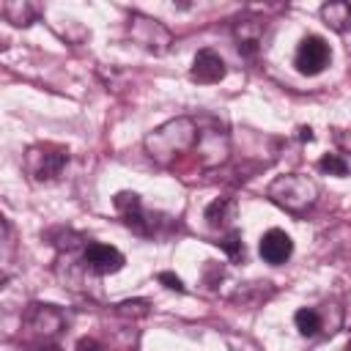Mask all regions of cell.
<instances>
[{"mask_svg": "<svg viewBox=\"0 0 351 351\" xmlns=\"http://www.w3.org/2000/svg\"><path fill=\"white\" fill-rule=\"evenodd\" d=\"M195 143H197V118L189 115L170 118L143 137V148L148 159L159 167H173L186 151H195Z\"/></svg>", "mask_w": 351, "mask_h": 351, "instance_id": "6da1fadb", "label": "cell"}, {"mask_svg": "<svg viewBox=\"0 0 351 351\" xmlns=\"http://www.w3.org/2000/svg\"><path fill=\"white\" fill-rule=\"evenodd\" d=\"M269 200L280 208H285L288 214H307L315 200H318V184L310 178V176H302V173H285V176H277L269 189H266Z\"/></svg>", "mask_w": 351, "mask_h": 351, "instance_id": "7a4b0ae2", "label": "cell"}, {"mask_svg": "<svg viewBox=\"0 0 351 351\" xmlns=\"http://www.w3.org/2000/svg\"><path fill=\"white\" fill-rule=\"evenodd\" d=\"M195 154H197L200 167H206V170L222 167L230 159V134H228V129L214 118H197Z\"/></svg>", "mask_w": 351, "mask_h": 351, "instance_id": "3957f363", "label": "cell"}, {"mask_svg": "<svg viewBox=\"0 0 351 351\" xmlns=\"http://www.w3.org/2000/svg\"><path fill=\"white\" fill-rule=\"evenodd\" d=\"M126 36L132 38V44H137L140 49L151 52V55H165L173 44V33L165 22L148 16V14H140L134 11L126 22Z\"/></svg>", "mask_w": 351, "mask_h": 351, "instance_id": "277c9868", "label": "cell"}, {"mask_svg": "<svg viewBox=\"0 0 351 351\" xmlns=\"http://www.w3.org/2000/svg\"><path fill=\"white\" fill-rule=\"evenodd\" d=\"M69 165V151L52 143L30 145L25 154V170L33 181H55Z\"/></svg>", "mask_w": 351, "mask_h": 351, "instance_id": "5b68a950", "label": "cell"}, {"mask_svg": "<svg viewBox=\"0 0 351 351\" xmlns=\"http://www.w3.org/2000/svg\"><path fill=\"white\" fill-rule=\"evenodd\" d=\"M332 60V52H329V44L321 38V36H304L296 47V55H293V66L299 74H307V77H315L321 74Z\"/></svg>", "mask_w": 351, "mask_h": 351, "instance_id": "8992f818", "label": "cell"}, {"mask_svg": "<svg viewBox=\"0 0 351 351\" xmlns=\"http://www.w3.org/2000/svg\"><path fill=\"white\" fill-rule=\"evenodd\" d=\"M22 324L30 329V335L36 337H44V340H52L63 326H66V318L63 313L55 307V304H30L22 315Z\"/></svg>", "mask_w": 351, "mask_h": 351, "instance_id": "52a82bcc", "label": "cell"}, {"mask_svg": "<svg viewBox=\"0 0 351 351\" xmlns=\"http://www.w3.org/2000/svg\"><path fill=\"white\" fill-rule=\"evenodd\" d=\"M82 261L93 274H115L126 263V258L118 247H110V244H101V241H88L85 250H82Z\"/></svg>", "mask_w": 351, "mask_h": 351, "instance_id": "ba28073f", "label": "cell"}, {"mask_svg": "<svg viewBox=\"0 0 351 351\" xmlns=\"http://www.w3.org/2000/svg\"><path fill=\"white\" fill-rule=\"evenodd\" d=\"M112 206L121 214V219H123L126 228H132L140 236H148L151 233V222H148V214L143 211L140 195H134V192H118L115 200H112Z\"/></svg>", "mask_w": 351, "mask_h": 351, "instance_id": "9c48e42d", "label": "cell"}, {"mask_svg": "<svg viewBox=\"0 0 351 351\" xmlns=\"http://www.w3.org/2000/svg\"><path fill=\"white\" fill-rule=\"evenodd\" d=\"M225 74H228L225 60L214 49H200L192 60V69H189V77L195 82H203V85H214V82L225 80Z\"/></svg>", "mask_w": 351, "mask_h": 351, "instance_id": "30bf717a", "label": "cell"}, {"mask_svg": "<svg viewBox=\"0 0 351 351\" xmlns=\"http://www.w3.org/2000/svg\"><path fill=\"white\" fill-rule=\"evenodd\" d=\"M258 252H261V258H263L266 263L280 266V263H285V261L291 258V252H293V241H291V236H288L285 230L271 228V230H266V233L261 236Z\"/></svg>", "mask_w": 351, "mask_h": 351, "instance_id": "8fae6325", "label": "cell"}, {"mask_svg": "<svg viewBox=\"0 0 351 351\" xmlns=\"http://www.w3.org/2000/svg\"><path fill=\"white\" fill-rule=\"evenodd\" d=\"M233 33H236V41H239V52L252 58V55L258 52V44H261L263 33H266V22L247 16V19H239V22H236Z\"/></svg>", "mask_w": 351, "mask_h": 351, "instance_id": "7c38bea8", "label": "cell"}, {"mask_svg": "<svg viewBox=\"0 0 351 351\" xmlns=\"http://www.w3.org/2000/svg\"><path fill=\"white\" fill-rule=\"evenodd\" d=\"M321 19L326 22V27H332L335 33H346L351 27V3L346 0H332L321 5Z\"/></svg>", "mask_w": 351, "mask_h": 351, "instance_id": "4fadbf2b", "label": "cell"}, {"mask_svg": "<svg viewBox=\"0 0 351 351\" xmlns=\"http://www.w3.org/2000/svg\"><path fill=\"white\" fill-rule=\"evenodd\" d=\"M236 219V200L233 197H217L206 206V222L211 228H228Z\"/></svg>", "mask_w": 351, "mask_h": 351, "instance_id": "5bb4252c", "label": "cell"}, {"mask_svg": "<svg viewBox=\"0 0 351 351\" xmlns=\"http://www.w3.org/2000/svg\"><path fill=\"white\" fill-rule=\"evenodd\" d=\"M0 11H3V16H5L11 25H16V27H27V25L36 22V16H38L36 5L27 3V0H5V3L0 5Z\"/></svg>", "mask_w": 351, "mask_h": 351, "instance_id": "9a60e30c", "label": "cell"}, {"mask_svg": "<svg viewBox=\"0 0 351 351\" xmlns=\"http://www.w3.org/2000/svg\"><path fill=\"white\" fill-rule=\"evenodd\" d=\"M293 324H296L299 335H304V337H315V335L321 332V313L313 310V307H302V310L293 313Z\"/></svg>", "mask_w": 351, "mask_h": 351, "instance_id": "2e32d148", "label": "cell"}, {"mask_svg": "<svg viewBox=\"0 0 351 351\" xmlns=\"http://www.w3.org/2000/svg\"><path fill=\"white\" fill-rule=\"evenodd\" d=\"M219 247L225 250V255H228L233 263H241V261H244V241H241V233H239V230H228L225 239L219 241Z\"/></svg>", "mask_w": 351, "mask_h": 351, "instance_id": "e0dca14e", "label": "cell"}, {"mask_svg": "<svg viewBox=\"0 0 351 351\" xmlns=\"http://www.w3.org/2000/svg\"><path fill=\"white\" fill-rule=\"evenodd\" d=\"M318 170L343 178V176H348V162H346L340 154H324V156L318 159Z\"/></svg>", "mask_w": 351, "mask_h": 351, "instance_id": "ac0fdd59", "label": "cell"}, {"mask_svg": "<svg viewBox=\"0 0 351 351\" xmlns=\"http://www.w3.org/2000/svg\"><path fill=\"white\" fill-rule=\"evenodd\" d=\"M118 313H123V315H148V302H143V299L121 302L118 304Z\"/></svg>", "mask_w": 351, "mask_h": 351, "instance_id": "d6986e66", "label": "cell"}, {"mask_svg": "<svg viewBox=\"0 0 351 351\" xmlns=\"http://www.w3.org/2000/svg\"><path fill=\"white\" fill-rule=\"evenodd\" d=\"M159 282H162L165 288H170V291L184 293V282H181V277H176L173 271H162V274H159Z\"/></svg>", "mask_w": 351, "mask_h": 351, "instance_id": "ffe728a7", "label": "cell"}, {"mask_svg": "<svg viewBox=\"0 0 351 351\" xmlns=\"http://www.w3.org/2000/svg\"><path fill=\"white\" fill-rule=\"evenodd\" d=\"M335 143L343 154H351V129H335Z\"/></svg>", "mask_w": 351, "mask_h": 351, "instance_id": "44dd1931", "label": "cell"}, {"mask_svg": "<svg viewBox=\"0 0 351 351\" xmlns=\"http://www.w3.org/2000/svg\"><path fill=\"white\" fill-rule=\"evenodd\" d=\"M74 351H101V346L93 337H82V340H77V348Z\"/></svg>", "mask_w": 351, "mask_h": 351, "instance_id": "7402d4cb", "label": "cell"}, {"mask_svg": "<svg viewBox=\"0 0 351 351\" xmlns=\"http://www.w3.org/2000/svg\"><path fill=\"white\" fill-rule=\"evenodd\" d=\"M299 132H302V140H313V129L310 126H302Z\"/></svg>", "mask_w": 351, "mask_h": 351, "instance_id": "603a6c76", "label": "cell"}, {"mask_svg": "<svg viewBox=\"0 0 351 351\" xmlns=\"http://www.w3.org/2000/svg\"><path fill=\"white\" fill-rule=\"evenodd\" d=\"M36 351H60L58 346H41V348H36Z\"/></svg>", "mask_w": 351, "mask_h": 351, "instance_id": "cb8c5ba5", "label": "cell"}, {"mask_svg": "<svg viewBox=\"0 0 351 351\" xmlns=\"http://www.w3.org/2000/svg\"><path fill=\"white\" fill-rule=\"evenodd\" d=\"M343 351H351V343H346V348H343Z\"/></svg>", "mask_w": 351, "mask_h": 351, "instance_id": "d4e9b609", "label": "cell"}]
</instances>
